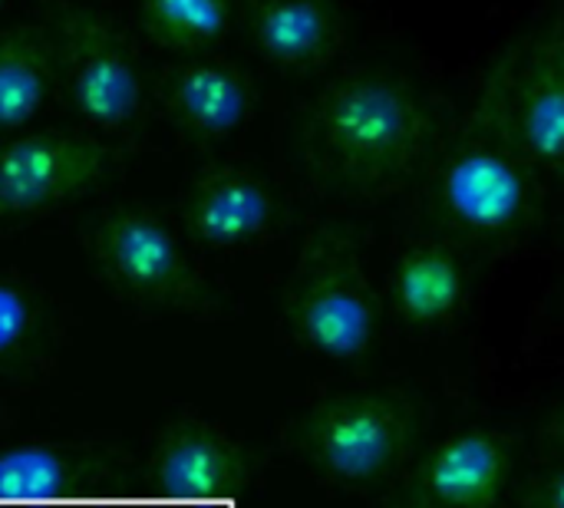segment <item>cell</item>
<instances>
[{
  "label": "cell",
  "instance_id": "9c48e42d",
  "mask_svg": "<svg viewBox=\"0 0 564 508\" xmlns=\"http://www.w3.org/2000/svg\"><path fill=\"white\" fill-rule=\"evenodd\" d=\"M254 473L251 453L205 417L169 420L145 456V489L178 502H218L248 489Z\"/></svg>",
  "mask_w": 564,
  "mask_h": 508
},
{
  "label": "cell",
  "instance_id": "2e32d148",
  "mask_svg": "<svg viewBox=\"0 0 564 508\" xmlns=\"http://www.w3.org/2000/svg\"><path fill=\"white\" fill-rule=\"evenodd\" d=\"M56 83L59 60L50 23L0 30V136H17L33 122Z\"/></svg>",
  "mask_w": 564,
  "mask_h": 508
},
{
  "label": "cell",
  "instance_id": "d6986e66",
  "mask_svg": "<svg viewBox=\"0 0 564 508\" xmlns=\"http://www.w3.org/2000/svg\"><path fill=\"white\" fill-rule=\"evenodd\" d=\"M519 508H564V456L525 483Z\"/></svg>",
  "mask_w": 564,
  "mask_h": 508
},
{
  "label": "cell",
  "instance_id": "ffe728a7",
  "mask_svg": "<svg viewBox=\"0 0 564 508\" xmlns=\"http://www.w3.org/2000/svg\"><path fill=\"white\" fill-rule=\"evenodd\" d=\"M542 443H545L552 453L564 456V403H558V407L549 413V420H545V426H542Z\"/></svg>",
  "mask_w": 564,
  "mask_h": 508
},
{
  "label": "cell",
  "instance_id": "44dd1931",
  "mask_svg": "<svg viewBox=\"0 0 564 508\" xmlns=\"http://www.w3.org/2000/svg\"><path fill=\"white\" fill-rule=\"evenodd\" d=\"M397 508H433V506H423V502H413V499H406V502H400Z\"/></svg>",
  "mask_w": 564,
  "mask_h": 508
},
{
  "label": "cell",
  "instance_id": "5b68a950",
  "mask_svg": "<svg viewBox=\"0 0 564 508\" xmlns=\"http://www.w3.org/2000/svg\"><path fill=\"white\" fill-rule=\"evenodd\" d=\"M86 248L99 281L129 304L185 317H212L221 307L175 228L145 205L109 208L89 228Z\"/></svg>",
  "mask_w": 564,
  "mask_h": 508
},
{
  "label": "cell",
  "instance_id": "e0dca14e",
  "mask_svg": "<svg viewBox=\"0 0 564 508\" xmlns=\"http://www.w3.org/2000/svg\"><path fill=\"white\" fill-rule=\"evenodd\" d=\"M139 26L149 43L182 53H205L235 20V0H139Z\"/></svg>",
  "mask_w": 564,
  "mask_h": 508
},
{
  "label": "cell",
  "instance_id": "7a4b0ae2",
  "mask_svg": "<svg viewBox=\"0 0 564 508\" xmlns=\"http://www.w3.org/2000/svg\"><path fill=\"white\" fill-rule=\"evenodd\" d=\"M420 175L430 212L453 241L516 245L542 221V175L476 112L440 132Z\"/></svg>",
  "mask_w": 564,
  "mask_h": 508
},
{
  "label": "cell",
  "instance_id": "52a82bcc",
  "mask_svg": "<svg viewBox=\"0 0 564 508\" xmlns=\"http://www.w3.org/2000/svg\"><path fill=\"white\" fill-rule=\"evenodd\" d=\"M59 79L73 112L96 132H122L139 119L145 83L126 33L96 7H53Z\"/></svg>",
  "mask_w": 564,
  "mask_h": 508
},
{
  "label": "cell",
  "instance_id": "277c9868",
  "mask_svg": "<svg viewBox=\"0 0 564 508\" xmlns=\"http://www.w3.org/2000/svg\"><path fill=\"white\" fill-rule=\"evenodd\" d=\"M420 440L416 407L390 390H337L297 410L281 446L321 483L377 489L390 483Z\"/></svg>",
  "mask_w": 564,
  "mask_h": 508
},
{
  "label": "cell",
  "instance_id": "9a60e30c",
  "mask_svg": "<svg viewBox=\"0 0 564 508\" xmlns=\"http://www.w3.org/2000/svg\"><path fill=\"white\" fill-rule=\"evenodd\" d=\"M469 304V264L453 238H416L390 268V311L410 331H440Z\"/></svg>",
  "mask_w": 564,
  "mask_h": 508
},
{
  "label": "cell",
  "instance_id": "8fae6325",
  "mask_svg": "<svg viewBox=\"0 0 564 508\" xmlns=\"http://www.w3.org/2000/svg\"><path fill=\"white\" fill-rule=\"evenodd\" d=\"M155 99L185 139L225 142L254 116L258 86L241 63L205 50L162 63Z\"/></svg>",
  "mask_w": 564,
  "mask_h": 508
},
{
  "label": "cell",
  "instance_id": "ac0fdd59",
  "mask_svg": "<svg viewBox=\"0 0 564 508\" xmlns=\"http://www.w3.org/2000/svg\"><path fill=\"white\" fill-rule=\"evenodd\" d=\"M46 344L43 298L20 274L0 271V370L30 367Z\"/></svg>",
  "mask_w": 564,
  "mask_h": 508
},
{
  "label": "cell",
  "instance_id": "6da1fadb",
  "mask_svg": "<svg viewBox=\"0 0 564 508\" xmlns=\"http://www.w3.org/2000/svg\"><path fill=\"white\" fill-rule=\"evenodd\" d=\"M440 142L430 96L400 69L357 63L337 69L301 119L311 172L334 192L383 198L423 172Z\"/></svg>",
  "mask_w": 564,
  "mask_h": 508
},
{
  "label": "cell",
  "instance_id": "7402d4cb",
  "mask_svg": "<svg viewBox=\"0 0 564 508\" xmlns=\"http://www.w3.org/2000/svg\"><path fill=\"white\" fill-rule=\"evenodd\" d=\"M558 43H562V53H564V33H562V36H558Z\"/></svg>",
  "mask_w": 564,
  "mask_h": 508
},
{
  "label": "cell",
  "instance_id": "ba28073f",
  "mask_svg": "<svg viewBox=\"0 0 564 508\" xmlns=\"http://www.w3.org/2000/svg\"><path fill=\"white\" fill-rule=\"evenodd\" d=\"M112 145L96 132L33 129L0 145V221L33 218L96 188L112 169Z\"/></svg>",
  "mask_w": 564,
  "mask_h": 508
},
{
  "label": "cell",
  "instance_id": "8992f818",
  "mask_svg": "<svg viewBox=\"0 0 564 508\" xmlns=\"http://www.w3.org/2000/svg\"><path fill=\"white\" fill-rule=\"evenodd\" d=\"M542 179L564 185V53L558 36L512 50L473 109Z\"/></svg>",
  "mask_w": 564,
  "mask_h": 508
},
{
  "label": "cell",
  "instance_id": "7c38bea8",
  "mask_svg": "<svg viewBox=\"0 0 564 508\" xmlns=\"http://www.w3.org/2000/svg\"><path fill=\"white\" fill-rule=\"evenodd\" d=\"M516 466V436L482 426L459 430L423 456L410 499L433 508H502Z\"/></svg>",
  "mask_w": 564,
  "mask_h": 508
},
{
  "label": "cell",
  "instance_id": "30bf717a",
  "mask_svg": "<svg viewBox=\"0 0 564 508\" xmlns=\"http://www.w3.org/2000/svg\"><path fill=\"white\" fill-rule=\"evenodd\" d=\"M185 235L212 251H245L281 228L274 185L241 162H208L182 188Z\"/></svg>",
  "mask_w": 564,
  "mask_h": 508
},
{
  "label": "cell",
  "instance_id": "3957f363",
  "mask_svg": "<svg viewBox=\"0 0 564 508\" xmlns=\"http://www.w3.org/2000/svg\"><path fill=\"white\" fill-rule=\"evenodd\" d=\"M281 317L291 341L321 360L360 364L373 354L383 307L350 225L321 221L304 235L281 291Z\"/></svg>",
  "mask_w": 564,
  "mask_h": 508
},
{
  "label": "cell",
  "instance_id": "5bb4252c",
  "mask_svg": "<svg viewBox=\"0 0 564 508\" xmlns=\"http://www.w3.org/2000/svg\"><path fill=\"white\" fill-rule=\"evenodd\" d=\"M254 53L288 73H317L347 50V17L337 0H238Z\"/></svg>",
  "mask_w": 564,
  "mask_h": 508
},
{
  "label": "cell",
  "instance_id": "603a6c76",
  "mask_svg": "<svg viewBox=\"0 0 564 508\" xmlns=\"http://www.w3.org/2000/svg\"><path fill=\"white\" fill-rule=\"evenodd\" d=\"M3 3H7V0H0V13H3Z\"/></svg>",
  "mask_w": 564,
  "mask_h": 508
},
{
  "label": "cell",
  "instance_id": "4fadbf2b",
  "mask_svg": "<svg viewBox=\"0 0 564 508\" xmlns=\"http://www.w3.org/2000/svg\"><path fill=\"white\" fill-rule=\"evenodd\" d=\"M126 453L109 443L20 440L0 446V502L69 499L119 486Z\"/></svg>",
  "mask_w": 564,
  "mask_h": 508
}]
</instances>
